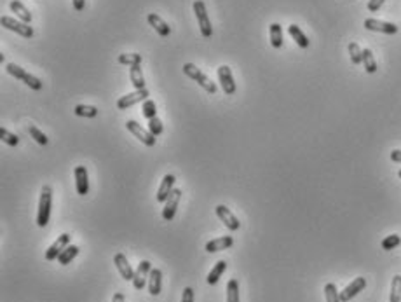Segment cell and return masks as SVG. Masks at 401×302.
<instances>
[{
    "instance_id": "1",
    "label": "cell",
    "mask_w": 401,
    "mask_h": 302,
    "mask_svg": "<svg viewBox=\"0 0 401 302\" xmlns=\"http://www.w3.org/2000/svg\"><path fill=\"white\" fill-rule=\"evenodd\" d=\"M51 203H52V189L49 185H44L40 190L39 199V213H37V226L46 227L51 217Z\"/></svg>"
},
{
    "instance_id": "2",
    "label": "cell",
    "mask_w": 401,
    "mask_h": 302,
    "mask_svg": "<svg viewBox=\"0 0 401 302\" xmlns=\"http://www.w3.org/2000/svg\"><path fill=\"white\" fill-rule=\"evenodd\" d=\"M183 73H185L187 77H190L192 80H195V83H197L200 88L204 89V91L210 93V95H215V93H216L215 83L208 79V77L204 75V73L200 72L194 63H185V65H183Z\"/></svg>"
},
{
    "instance_id": "3",
    "label": "cell",
    "mask_w": 401,
    "mask_h": 302,
    "mask_svg": "<svg viewBox=\"0 0 401 302\" xmlns=\"http://www.w3.org/2000/svg\"><path fill=\"white\" fill-rule=\"evenodd\" d=\"M6 70H7V73H11L12 77H16V79H19V80H23V83L26 84L28 88L35 89V91H40V89H42V83H40V79H37L35 75H32V73L24 72L23 68L18 67L16 63H7Z\"/></svg>"
},
{
    "instance_id": "4",
    "label": "cell",
    "mask_w": 401,
    "mask_h": 302,
    "mask_svg": "<svg viewBox=\"0 0 401 302\" xmlns=\"http://www.w3.org/2000/svg\"><path fill=\"white\" fill-rule=\"evenodd\" d=\"M194 12H195V18H197L200 34H203V37H206V39H210V37L213 35V26H211L210 18H208L206 4H204L203 0H195V2H194Z\"/></svg>"
},
{
    "instance_id": "5",
    "label": "cell",
    "mask_w": 401,
    "mask_h": 302,
    "mask_svg": "<svg viewBox=\"0 0 401 302\" xmlns=\"http://www.w3.org/2000/svg\"><path fill=\"white\" fill-rule=\"evenodd\" d=\"M0 23H2L4 28L16 32V34H19L21 37H24V39H32V37H34V28H32L30 24L23 23V21H18V19L11 18V16H2Z\"/></svg>"
},
{
    "instance_id": "6",
    "label": "cell",
    "mask_w": 401,
    "mask_h": 302,
    "mask_svg": "<svg viewBox=\"0 0 401 302\" xmlns=\"http://www.w3.org/2000/svg\"><path fill=\"white\" fill-rule=\"evenodd\" d=\"M70 241H72V236L68 234V232H63L61 236H58V239H56V241L52 243L51 246L47 248V252H46V260H47V262L58 260V257L63 254L65 248L70 246Z\"/></svg>"
},
{
    "instance_id": "7",
    "label": "cell",
    "mask_w": 401,
    "mask_h": 302,
    "mask_svg": "<svg viewBox=\"0 0 401 302\" xmlns=\"http://www.w3.org/2000/svg\"><path fill=\"white\" fill-rule=\"evenodd\" d=\"M149 91L147 89H136L134 93H128L126 96H121L117 100V108L121 110H128L129 107H133V105L140 103V101H145L149 100Z\"/></svg>"
},
{
    "instance_id": "8",
    "label": "cell",
    "mask_w": 401,
    "mask_h": 302,
    "mask_svg": "<svg viewBox=\"0 0 401 302\" xmlns=\"http://www.w3.org/2000/svg\"><path fill=\"white\" fill-rule=\"evenodd\" d=\"M126 128H128V131L133 133L134 136H136L138 140L141 142V144H145L147 147H154L155 145V136H154V134L150 133L149 129H143L136 121H128V122H126Z\"/></svg>"
},
{
    "instance_id": "9",
    "label": "cell",
    "mask_w": 401,
    "mask_h": 302,
    "mask_svg": "<svg viewBox=\"0 0 401 302\" xmlns=\"http://www.w3.org/2000/svg\"><path fill=\"white\" fill-rule=\"evenodd\" d=\"M180 199H182V190H180V189L171 190L169 198L166 199L164 208H162V218H164L166 222H171V220L175 218V213H177Z\"/></svg>"
},
{
    "instance_id": "10",
    "label": "cell",
    "mask_w": 401,
    "mask_h": 302,
    "mask_svg": "<svg viewBox=\"0 0 401 302\" xmlns=\"http://www.w3.org/2000/svg\"><path fill=\"white\" fill-rule=\"evenodd\" d=\"M218 80H220V86H222L225 95H228V96L234 95L237 88H236V83H234V77H232L231 67H227V65L218 67Z\"/></svg>"
},
{
    "instance_id": "11",
    "label": "cell",
    "mask_w": 401,
    "mask_h": 302,
    "mask_svg": "<svg viewBox=\"0 0 401 302\" xmlns=\"http://www.w3.org/2000/svg\"><path fill=\"white\" fill-rule=\"evenodd\" d=\"M215 211H216V217H218L222 222L225 224V227H227L228 231H237L241 227V222H239V218L236 217L234 213H232L231 210H228L227 206L225 205H218L215 208Z\"/></svg>"
},
{
    "instance_id": "12",
    "label": "cell",
    "mask_w": 401,
    "mask_h": 302,
    "mask_svg": "<svg viewBox=\"0 0 401 302\" xmlns=\"http://www.w3.org/2000/svg\"><path fill=\"white\" fill-rule=\"evenodd\" d=\"M150 271H152V264L149 260H141L138 269L134 271V278H133V287L136 290H143L145 288V283L150 276Z\"/></svg>"
},
{
    "instance_id": "13",
    "label": "cell",
    "mask_w": 401,
    "mask_h": 302,
    "mask_svg": "<svg viewBox=\"0 0 401 302\" xmlns=\"http://www.w3.org/2000/svg\"><path fill=\"white\" fill-rule=\"evenodd\" d=\"M365 28L370 32H380V34H387V35H394L398 34V26L392 23L387 21H380V19H365Z\"/></svg>"
},
{
    "instance_id": "14",
    "label": "cell",
    "mask_w": 401,
    "mask_h": 302,
    "mask_svg": "<svg viewBox=\"0 0 401 302\" xmlns=\"http://www.w3.org/2000/svg\"><path fill=\"white\" fill-rule=\"evenodd\" d=\"M365 287H366V280L359 276V278H356L353 283L347 285V287L340 292V300H342V302H349L351 299H353V297L358 295L359 292L365 290Z\"/></svg>"
},
{
    "instance_id": "15",
    "label": "cell",
    "mask_w": 401,
    "mask_h": 302,
    "mask_svg": "<svg viewBox=\"0 0 401 302\" xmlns=\"http://www.w3.org/2000/svg\"><path fill=\"white\" fill-rule=\"evenodd\" d=\"M73 175H75V189L79 196H85L89 193V177H88V170L85 166H75L73 170Z\"/></svg>"
},
{
    "instance_id": "16",
    "label": "cell",
    "mask_w": 401,
    "mask_h": 302,
    "mask_svg": "<svg viewBox=\"0 0 401 302\" xmlns=\"http://www.w3.org/2000/svg\"><path fill=\"white\" fill-rule=\"evenodd\" d=\"M113 264H116L117 271L121 272L122 280H126V281H133V278H134V271H133V267H131V264L128 262V257H126L124 254H117L116 257H113Z\"/></svg>"
},
{
    "instance_id": "17",
    "label": "cell",
    "mask_w": 401,
    "mask_h": 302,
    "mask_svg": "<svg viewBox=\"0 0 401 302\" xmlns=\"http://www.w3.org/2000/svg\"><path fill=\"white\" fill-rule=\"evenodd\" d=\"M175 175L167 173L164 175V178H162L161 185H159V190H157V196H155V199H157L159 203H166V199L169 198L171 190L175 189Z\"/></svg>"
},
{
    "instance_id": "18",
    "label": "cell",
    "mask_w": 401,
    "mask_h": 302,
    "mask_svg": "<svg viewBox=\"0 0 401 302\" xmlns=\"http://www.w3.org/2000/svg\"><path fill=\"white\" fill-rule=\"evenodd\" d=\"M234 244V238L232 236H222V238L211 239V241L206 243V252L208 254H216V252L227 250Z\"/></svg>"
},
{
    "instance_id": "19",
    "label": "cell",
    "mask_w": 401,
    "mask_h": 302,
    "mask_svg": "<svg viewBox=\"0 0 401 302\" xmlns=\"http://www.w3.org/2000/svg\"><path fill=\"white\" fill-rule=\"evenodd\" d=\"M147 21H149L150 26L154 28L155 32H157L159 35L161 37H167L171 34V28H169V24H167L164 19L161 18V16H157L155 12H150L149 16H147Z\"/></svg>"
},
{
    "instance_id": "20",
    "label": "cell",
    "mask_w": 401,
    "mask_h": 302,
    "mask_svg": "<svg viewBox=\"0 0 401 302\" xmlns=\"http://www.w3.org/2000/svg\"><path fill=\"white\" fill-rule=\"evenodd\" d=\"M162 288V272L161 269H152L149 276V292L152 295H159Z\"/></svg>"
},
{
    "instance_id": "21",
    "label": "cell",
    "mask_w": 401,
    "mask_h": 302,
    "mask_svg": "<svg viewBox=\"0 0 401 302\" xmlns=\"http://www.w3.org/2000/svg\"><path fill=\"white\" fill-rule=\"evenodd\" d=\"M9 7H11L12 12H16V16H18L23 23H28V24L32 23V12L28 11L26 7L19 2V0H12V2L9 4Z\"/></svg>"
},
{
    "instance_id": "22",
    "label": "cell",
    "mask_w": 401,
    "mask_h": 302,
    "mask_svg": "<svg viewBox=\"0 0 401 302\" xmlns=\"http://www.w3.org/2000/svg\"><path fill=\"white\" fill-rule=\"evenodd\" d=\"M269 34H271V44L274 49L283 47V28H281L279 23H272L271 28H269Z\"/></svg>"
},
{
    "instance_id": "23",
    "label": "cell",
    "mask_w": 401,
    "mask_h": 302,
    "mask_svg": "<svg viewBox=\"0 0 401 302\" xmlns=\"http://www.w3.org/2000/svg\"><path fill=\"white\" fill-rule=\"evenodd\" d=\"M288 32H290V35L293 37V40H295V42H297L302 49H307V47H309V44H310V42H309V39H307V37H305L304 32L300 30V26H297V24H290V26H288Z\"/></svg>"
},
{
    "instance_id": "24",
    "label": "cell",
    "mask_w": 401,
    "mask_h": 302,
    "mask_svg": "<svg viewBox=\"0 0 401 302\" xmlns=\"http://www.w3.org/2000/svg\"><path fill=\"white\" fill-rule=\"evenodd\" d=\"M225 269H227V262H225V260H218V262L215 264V267H213L211 271H210V274H208L206 281H208L210 285H216V283H218V280L222 278V274L225 272Z\"/></svg>"
},
{
    "instance_id": "25",
    "label": "cell",
    "mask_w": 401,
    "mask_h": 302,
    "mask_svg": "<svg viewBox=\"0 0 401 302\" xmlns=\"http://www.w3.org/2000/svg\"><path fill=\"white\" fill-rule=\"evenodd\" d=\"M129 77H131V83L136 89H145V77H143L141 67L140 65H134V67L129 68Z\"/></svg>"
},
{
    "instance_id": "26",
    "label": "cell",
    "mask_w": 401,
    "mask_h": 302,
    "mask_svg": "<svg viewBox=\"0 0 401 302\" xmlns=\"http://www.w3.org/2000/svg\"><path fill=\"white\" fill-rule=\"evenodd\" d=\"M77 254H79V246H75V244H70V246L65 248L63 254L58 257V264H61V266H67V264H70L72 260L75 259Z\"/></svg>"
},
{
    "instance_id": "27",
    "label": "cell",
    "mask_w": 401,
    "mask_h": 302,
    "mask_svg": "<svg viewBox=\"0 0 401 302\" xmlns=\"http://www.w3.org/2000/svg\"><path fill=\"white\" fill-rule=\"evenodd\" d=\"M363 65H365L366 73H375L377 72V61L374 58V52L370 49H363Z\"/></svg>"
},
{
    "instance_id": "28",
    "label": "cell",
    "mask_w": 401,
    "mask_h": 302,
    "mask_svg": "<svg viewBox=\"0 0 401 302\" xmlns=\"http://www.w3.org/2000/svg\"><path fill=\"white\" fill-rule=\"evenodd\" d=\"M73 112H75V116L88 117V119H95L98 116V108L93 107V105H77V107L73 108Z\"/></svg>"
},
{
    "instance_id": "29",
    "label": "cell",
    "mask_w": 401,
    "mask_h": 302,
    "mask_svg": "<svg viewBox=\"0 0 401 302\" xmlns=\"http://www.w3.org/2000/svg\"><path fill=\"white\" fill-rule=\"evenodd\" d=\"M119 63L128 65V67H134V65H141V54L136 52H124V54H119Z\"/></svg>"
},
{
    "instance_id": "30",
    "label": "cell",
    "mask_w": 401,
    "mask_h": 302,
    "mask_svg": "<svg viewBox=\"0 0 401 302\" xmlns=\"http://www.w3.org/2000/svg\"><path fill=\"white\" fill-rule=\"evenodd\" d=\"M389 302H401V276L399 274H396L394 278H392Z\"/></svg>"
},
{
    "instance_id": "31",
    "label": "cell",
    "mask_w": 401,
    "mask_h": 302,
    "mask_svg": "<svg viewBox=\"0 0 401 302\" xmlns=\"http://www.w3.org/2000/svg\"><path fill=\"white\" fill-rule=\"evenodd\" d=\"M227 302H239V283L237 280H231L227 285Z\"/></svg>"
},
{
    "instance_id": "32",
    "label": "cell",
    "mask_w": 401,
    "mask_h": 302,
    "mask_svg": "<svg viewBox=\"0 0 401 302\" xmlns=\"http://www.w3.org/2000/svg\"><path fill=\"white\" fill-rule=\"evenodd\" d=\"M141 114H143V117H147L149 121L154 119V117H157V107H155V101L154 100H145V101H143Z\"/></svg>"
},
{
    "instance_id": "33",
    "label": "cell",
    "mask_w": 401,
    "mask_h": 302,
    "mask_svg": "<svg viewBox=\"0 0 401 302\" xmlns=\"http://www.w3.org/2000/svg\"><path fill=\"white\" fill-rule=\"evenodd\" d=\"M349 54H351V61H353L354 65H359L363 63V49L358 46L356 42H351L349 44Z\"/></svg>"
},
{
    "instance_id": "34",
    "label": "cell",
    "mask_w": 401,
    "mask_h": 302,
    "mask_svg": "<svg viewBox=\"0 0 401 302\" xmlns=\"http://www.w3.org/2000/svg\"><path fill=\"white\" fill-rule=\"evenodd\" d=\"M28 133H30V136L34 138V140L37 142V144H40V145H47L49 138H47L46 134H44L42 131H40V129L37 128V126H34V124H30V126H28Z\"/></svg>"
},
{
    "instance_id": "35",
    "label": "cell",
    "mask_w": 401,
    "mask_h": 302,
    "mask_svg": "<svg viewBox=\"0 0 401 302\" xmlns=\"http://www.w3.org/2000/svg\"><path fill=\"white\" fill-rule=\"evenodd\" d=\"M325 297H326V302H342V300H340V293L337 292V287H335V283H326V287H325Z\"/></svg>"
},
{
    "instance_id": "36",
    "label": "cell",
    "mask_w": 401,
    "mask_h": 302,
    "mask_svg": "<svg viewBox=\"0 0 401 302\" xmlns=\"http://www.w3.org/2000/svg\"><path fill=\"white\" fill-rule=\"evenodd\" d=\"M0 138H2L4 144H7L11 147H16L19 144V138L16 136V134H12L11 131H7L6 128H0Z\"/></svg>"
},
{
    "instance_id": "37",
    "label": "cell",
    "mask_w": 401,
    "mask_h": 302,
    "mask_svg": "<svg viewBox=\"0 0 401 302\" xmlns=\"http://www.w3.org/2000/svg\"><path fill=\"white\" fill-rule=\"evenodd\" d=\"M401 243V238L398 234H391V236H387L386 239L382 241V250H386V252H389V250H394L396 246Z\"/></svg>"
},
{
    "instance_id": "38",
    "label": "cell",
    "mask_w": 401,
    "mask_h": 302,
    "mask_svg": "<svg viewBox=\"0 0 401 302\" xmlns=\"http://www.w3.org/2000/svg\"><path fill=\"white\" fill-rule=\"evenodd\" d=\"M149 131L154 134V136H159L162 133V122L159 117H154V119L149 121Z\"/></svg>"
},
{
    "instance_id": "39",
    "label": "cell",
    "mask_w": 401,
    "mask_h": 302,
    "mask_svg": "<svg viewBox=\"0 0 401 302\" xmlns=\"http://www.w3.org/2000/svg\"><path fill=\"white\" fill-rule=\"evenodd\" d=\"M384 2H386V0H370V2H368V11H370V12H377L380 7H382Z\"/></svg>"
},
{
    "instance_id": "40",
    "label": "cell",
    "mask_w": 401,
    "mask_h": 302,
    "mask_svg": "<svg viewBox=\"0 0 401 302\" xmlns=\"http://www.w3.org/2000/svg\"><path fill=\"white\" fill-rule=\"evenodd\" d=\"M182 302H194V290H192L190 287H187L185 290H183Z\"/></svg>"
},
{
    "instance_id": "41",
    "label": "cell",
    "mask_w": 401,
    "mask_h": 302,
    "mask_svg": "<svg viewBox=\"0 0 401 302\" xmlns=\"http://www.w3.org/2000/svg\"><path fill=\"white\" fill-rule=\"evenodd\" d=\"M391 161L394 162H401V149H394L391 152Z\"/></svg>"
},
{
    "instance_id": "42",
    "label": "cell",
    "mask_w": 401,
    "mask_h": 302,
    "mask_svg": "<svg viewBox=\"0 0 401 302\" xmlns=\"http://www.w3.org/2000/svg\"><path fill=\"white\" fill-rule=\"evenodd\" d=\"M73 4V9L75 11H82L84 6H85V0H72Z\"/></svg>"
},
{
    "instance_id": "43",
    "label": "cell",
    "mask_w": 401,
    "mask_h": 302,
    "mask_svg": "<svg viewBox=\"0 0 401 302\" xmlns=\"http://www.w3.org/2000/svg\"><path fill=\"white\" fill-rule=\"evenodd\" d=\"M124 300H126V297H124V293H121V292H117L112 299V302H124Z\"/></svg>"
},
{
    "instance_id": "44",
    "label": "cell",
    "mask_w": 401,
    "mask_h": 302,
    "mask_svg": "<svg viewBox=\"0 0 401 302\" xmlns=\"http://www.w3.org/2000/svg\"><path fill=\"white\" fill-rule=\"evenodd\" d=\"M398 177H399V178H401V170H399V171H398Z\"/></svg>"
}]
</instances>
